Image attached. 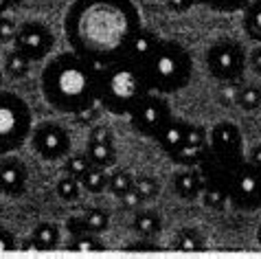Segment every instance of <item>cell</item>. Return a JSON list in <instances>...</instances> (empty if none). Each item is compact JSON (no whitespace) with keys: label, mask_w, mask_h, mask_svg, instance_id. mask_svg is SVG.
I'll list each match as a JSON object with an SVG mask.
<instances>
[{"label":"cell","mask_w":261,"mask_h":259,"mask_svg":"<svg viewBox=\"0 0 261 259\" xmlns=\"http://www.w3.org/2000/svg\"><path fill=\"white\" fill-rule=\"evenodd\" d=\"M141 27V13L132 0H75L64 18L70 51L99 68L125 57Z\"/></svg>","instance_id":"1"},{"label":"cell","mask_w":261,"mask_h":259,"mask_svg":"<svg viewBox=\"0 0 261 259\" xmlns=\"http://www.w3.org/2000/svg\"><path fill=\"white\" fill-rule=\"evenodd\" d=\"M99 66L75 51L55 55L42 70L44 101L64 114H82L95 108L99 95Z\"/></svg>","instance_id":"2"},{"label":"cell","mask_w":261,"mask_h":259,"mask_svg":"<svg viewBox=\"0 0 261 259\" xmlns=\"http://www.w3.org/2000/svg\"><path fill=\"white\" fill-rule=\"evenodd\" d=\"M149 92L143 64L121 57V60L101 66L97 101L106 112L114 117H127L132 108Z\"/></svg>","instance_id":"3"},{"label":"cell","mask_w":261,"mask_h":259,"mask_svg":"<svg viewBox=\"0 0 261 259\" xmlns=\"http://www.w3.org/2000/svg\"><path fill=\"white\" fill-rule=\"evenodd\" d=\"M143 70L149 90L161 92V95H173L187 88L193 79V60L180 42L161 38L154 53L145 60Z\"/></svg>","instance_id":"4"},{"label":"cell","mask_w":261,"mask_h":259,"mask_svg":"<svg viewBox=\"0 0 261 259\" xmlns=\"http://www.w3.org/2000/svg\"><path fill=\"white\" fill-rule=\"evenodd\" d=\"M33 130L31 108L20 95L0 88V156L16 152Z\"/></svg>","instance_id":"5"},{"label":"cell","mask_w":261,"mask_h":259,"mask_svg":"<svg viewBox=\"0 0 261 259\" xmlns=\"http://www.w3.org/2000/svg\"><path fill=\"white\" fill-rule=\"evenodd\" d=\"M248 57L242 46V42L233 38H222L213 42L206 51V68L217 82H235L242 79Z\"/></svg>","instance_id":"6"},{"label":"cell","mask_w":261,"mask_h":259,"mask_svg":"<svg viewBox=\"0 0 261 259\" xmlns=\"http://www.w3.org/2000/svg\"><path fill=\"white\" fill-rule=\"evenodd\" d=\"M127 117H129V125H132L136 134L145 136V139H154L173 114H171L169 103L163 99L161 92L149 90L147 95L132 108V112H129Z\"/></svg>","instance_id":"7"},{"label":"cell","mask_w":261,"mask_h":259,"mask_svg":"<svg viewBox=\"0 0 261 259\" xmlns=\"http://www.w3.org/2000/svg\"><path fill=\"white\" fill-rule=\"evenodd\" d=\"M228 202L237 211H257L261 209V169L244 158L228 183Z\"/></svg>","instance_id":"8"},{"label":"cell","mask_w":261,"mask_h":259,"mask_svg":"<svg viewBox=\"0 0 261 259\" xmlns=\"http://www.w3.org/2000/svg\"><path fill=\"white\" fill-rule=\"evenodd\" d=\"M31 145L44 161H60V158L70 154V134L68 130L60 123H40L31 130Z\"/></svg>","instance_id":"9"},{"label":"cell","mask_w":261,"mask_h":259,"mask_svg":"<svg viewBox=\"0 0 261 259\" xmlns=\"http://www.w3.org/2000/svg\"><path fill=\"white\" fill-rule=\"evenodd\" d=\"M13 44L20 53H24L31 62H42L44 57L53 51L55 35L44 22H24L18 27Z\"/></svg>","instance_id":"10"},{"label":"cell","mask_w":261,"mask_h":259,"mask_svg":"<svg viewBox=\"0 0 261 259\" xmlns=\"http://www.w3.org/2000/svg\"><path fill=\"white\" fill-rule=\"evenodd\" d=\"M208 149L220 156L233 158V161H244V136L242 130L230 121H220L208 132Z\"/></svg>","instance_id":"11"},{"label":"cell","mask_w":261,"mask_h":259,"mask_svg":"<svg viewBox=\"0 0 261 259\" xmlns=\"http://www.w3.org/2000/svg\"><path fill=\"white\" fill-rule=\"evenodd\" d=\"M244 161H233V158H226V156H220L208 149L206 156L202 158V163L198 165L202 178L204 183H215V185H224L228 189V183L233 178L235 169L242 165Z\"/></svg>","instance_id":"12"},{"label":"cell","mask_w":261,"mask_h":259,"mask_svg":"<svg viewBox=\"0 0 261 259\" xmlns=\"http://www.w3.org/2000/svg\"><path fill=\"white\" fill-rule=\"evenodd\" d=\"M27 165L20 158H3L0 161V187L7 196H22L27 189Z\"/></svg>","instance_id":"13"},{"label":"cell","mask_w":261,"mask_h":259,"mask_svg":"<svg viewBox=\"0 0 261 259\" xmlns=\"http://www.w3.org/2000/svg\"><path fill=\"white\" fill-rule=\"evenodd\" d=\"M171 189L176 196L185 200H195L204 189V178H202L198 167H185L173 174L171 178Z\"/></svg>","instance_id":"14"},{"label":"cell","mask_w":261,"mask_h":259,"mask_svg":"<svg viewBox=\"0 0 261 259\" xmlns=\"http://www.w3.org/2000/svg\"><path fill=\"white\" fill-rule=\"evenodd\" d=\"M187 130H189V123H187V121H182V119H173V117H171V119L163 125L161 132L154 136V139H156L158 145L163 147V152L169 156L171 152H176V149L185 143V139H187Z\"/></svg>","instance_id":"15"},{"label":"cell","mask_w":261,"mask_h":259,"mask_svg":"<svg viewBox=\"0 0 261 259\" xmlns=\"http://www.w3.org/2000/svg\"><path fill=\"white\" fill-rule=\"evenodd\" d=\"M158 42H161V38H158V33H154L151 29H145L141 27L139 31L134 33L132 42H129V48H127V55L129 60L139 62V64H145V60L154 53V48L158 46Z\"/></svg>","instance_id":"16"},{"label":"cell","mask_w":261,"mask_h":259,"mask_svg":"<svg viewBox=\"0 0 261 259\" xmlns=\"http://www.w3.org/2000/svg\"><path fill=\"white\" fill-rule=\"evenodd\" d=\"M57 244H60V226L55 222H40L31 233V244H24V248L53 250Z\"/></svg>","instance_id":"17"},{"label":"cell","mask_w":261,"mask_h":259,"mask_svg":"<svg viewBox=\"0 0 261 259\" xmlns=\"http://www.w3.org/2000/svg\"><path fill=\"white\" fill-rule=\"evenodd\" d=\"M208 145H195V143H182L176 152H171L169 158L180 167H198L202 163V158L206 156Z\"/></svg>","instance_id":"18"},{"label":"cell","mask_w":261,"mask_h":259,"mask_svg":"<svg viewBox=\"0 0 261 259\" xmlns=\"http://www.w3.org/2000/svg\"><path fill=\"white\" fill-rule=\"evenodd\" d=\"M86 156H88L90 165H97V167H103V169H110L117 163L114 143H88L86 145Z\"/></svg>","instance_id":"19"},{"label":"cell","mask_w":261,"mask_h":259,"mask_svg":"<svg viewBox=\"0 0 261 259\" xmlns=\"http://www.w3.org/2000/svg\"><path fill=\"white\" fill-rule=\"evenodd\" d=\"M134 231L139 233L143 240H151V237H156L158 233L163 231L161 215L154 213V211H141V213H136V218H134Z\"/></svg>","instance_id":"20"},{"label":"cell","mask_w":261,"mask_h":259,"mask_svg":"<svg viewBox=\"0 0 261 259\" xmlns=\"http://www.w3.org/2000/svg\"><path fill=\"white\" fill-rule=\"evenodd\" d=\"M244 31L252 42H261V0L244 7Z\"/></svg>","instance_id":"21"},{"label":"cell","mask_w":261,"mask_h":259,"mask_svg":"<svg viewBox=\"0 0 261 259\" xmlns=\"http://www.w3.org/2000/svg\"><path fill=\"white\" fill-rule=\"evenodd\" d=\"M79 185L82 189L90 191V193H101L108 189V171L103 167H97V165H90L88 169L79 178Z\"/></svg>","instance_id":"22"},{"label":"cell","mask_w":261,"mask_h":259,"mask_svg":"<svg viewBox=\"0 0 261 259\" xmlns=\"http://www.w3.org/2000/svg\"><path fill=\"white\" fill-rule=\"evenodd\" d=\"M200 196H202V202H204V206L213 209V211H222V209L228 204V189L224 185L204 183V189H202Z\"/></svg>","instance_id":"23"},{"label":"cell","mask_w":261,"mask_h":259,"mask_svg":"<svg viewBox=\"0 0 261 259\" xmlns=\"http://www.w3.org/2000/svg\"><path fill=\"white\" fill-rule=\"evenodd\" d=\"M31 60L24 55V53H20L18 48H13V51L5 57V73L13 77V79H22L29 75V70H31Z\"/></svg>","instance_id":"24"},{"label":"cell","mask_w":261,"mask_h":259,"mask_svg":"<svg viewBox=\"0 0 261 259\" xmlns=\"http://www.w3.org/2000/svg\"><path fill=\"white\" fill-rule=\"evenodd\" d=\"M134 189V176L125 169H117L112 174H108V191L112 196H117L119 200Z\"/></svg>","instance_id":"25"},{"label":"cell","mask_w":261,"mask_h":259,"mask_svg":"<svg viewBox=\"0 0 261 259\" xmlns=\"http://www.w3.org/2000/svg\"><path fill=\"white\" fill-rule=\"evenodd\" d=\"M235 101L246 112L257 110V108H261V88L257 84H242L237 90Z\"/></svg>","instance_id":"26"},{"label":"cell","mask_w":261,"mask_h":259,"mask_svg":"<svg viewBox=\"0 0 261 259\" xmlns=\"http://www.w3.org/2000/svg\"><path fill=\"white\" fill-rule=\"evenodd\" d=\"M82 220H84L86 231L95 233V235L108 231V226H110V215H108V211H103V209H88V211L82 215Z\"/></svg>","instance_id":"27"},{"label":"cell","mask_w":261,"mask_h":259,"mask_svg":"<svg viewBox=\"0 0 261 259\" xmlns=\"http://www.w3.org/2000/svg\"><path fill=\"white\" fill-rule=\"evenodd\" d=\"M173 248L176 250H202L204 248V240L193 228H182L176 235V240H173Z\"/></svg>","instance_id":"28"},{"label":"cell","mask_w":261,"mask_h":259,"mask_svg":"<svg viewBox=\"0 0 261 259\" xmlns=\"http://www.w3.org/2000/svg\"><path fill=\"white\" fill-rule=\"evenodd\" d=\"M70 250H77V253H99V250H103L106 246L97 240L95 233H82L77 237H72V242L68 244Z\"/></svg>","instance_id":"29"},{"label":"cell","mask_w":261,"mask_h":259,"mask_svg":"<svg viewBox=\"0 0 261 259\" xmlns=\"http://www.w3.org/2000/svg\"><path fill=\"white\" fill-rule=\"evenodd\" d=\"M90 167V161L86 152H77V154H70L66 158V163H64V171H66V176H72V178H82V174L86 169Z\"/></svg>","instance_id":"30"},{"label":"cell","mask_w":261,"mask_h":259,"mask_svg":"<svg viewBox=\"0 0 261 259\" xmlns=\"http://www.w3.org/2000/svg\"><path fill=\"white\" fill-rule=\"evenodd\" d=\"M57 196L62 200H66V202H72V200L79 198V191H82V185H79L77 178L72 176H64L62 180H57V187H55Z\"/></svg>","instance_id":"31"},{"label":"cell","mask_w":261,"mask_h":259,"mask_svg":"<svg viewBox=\"0 0 261 259\" xmlns=\"http://www.w3.org/2000/svg\"><path fill=\"white\" fill-rule=\"evenodd\" d=\"M134 191L139 193L143 200H154L158 193H161V185L151 176H139L134 180Z\"/></svg>","instance_id":"32"},{"label":"cell","mask_w":261,"mask_h":259,"mask_svg":"<svg viewBox=\"0 0 261 259\" xmlns=\"http://www.w3.org/2000/svg\"><path fill=\"white\" fill-rule=\"evenodd\" d=\"M248 3H252V0H204L202 5H206L208 9H213L217 13H235V11H242Z\"/></svg>","instance_id":"33"},{"label":"cell","mask_w":261,"mask_h":259,"mask_svg":"<svg viewBox=\"0 0 261 259\" xmlns=\"http://www.w3.org/2000/svg\"><path fill=\"white\" fill-rule=\"evenodd\" d=\"M18 27L11 18H0V44H9L16 38Z\"/></svg>","instance_id":"34"},{"label":"cell","mask_w":261,"mask_h":259,"mask_svg":"<svg viewBox=\"0 0 261 259\" xmlns=\"http://www.w3.org/2000/svg\"><path fill=\"white\" fill-rule=\"evenodd\" d=\"M239 86H242V79H235V82H222V90H220L222 103H233L235 101Z\"/></svg>","instance_id":"35"},{"label":"cell","mask_w":261,"mask_h":259,"mask_svg":"<svg viewBox=\"0 0 261 259\" xmlns=\"http://www.w3.org/2000/svg\"><path fill=\"white\" fill-rule=\"evenodd\" d=\"M88 143H114V134L110 127L106 125H97L90 130L88 134Z\"/></svg>","instance_id":"36"},{"label":"cell","mask_w":261,"mask_h":259,"mask_svg":"<svg viewBox=\"0 0 261 259\" xmlns=\"http://www.w3.org/2000/svg\"><path fill=\"white\" fill-rule=\"evenodd\" d=\"M18 248V242L9 231L0 228V253H9V250H16Z\"/></svg>","instance_id":"37"},{"label":"cell","mask_w":261,"mask_h":259,"mask_svg":"<svg viewBox=\"0 0 261 259\" xmlns=\"http://www.w3.org/2000/svg\"><path fill=\"white\" fill-rule=\"evenodd\" d=\"M66 228H68L70 237H77V235L86 233V226H84V220H82V215H70V218L66 220Z\"/></svg>","instance_id":"38"},{"label":"cell","mask_w":261,"mask_h":259,"mask_svg":"<svg viewBox=\"0 0 261 259\" xmlns=\"http://www.w3.org/2000/svg\"><path fill=\"white\" fill-rule=\"evenodd\" d=\"M167 7H169V11H173V13H185L191 9V3L189 0H167Z\"/></svg>","instance_id":"39"},{"label":"cell","mask_w":261,"mask_h":259,"mask_svg":"<svg viewBox=\"0 0 261 259\" xmlns=\"http://www.w3.org/2000/svg\"><path fill=\"white\" fill-rule=\"evenodd\" d=\"M248 64H250V68L255 70L257 75H261V46H257L255 51L250 53V57H248Z\"/></svg>","instance_id":"40"},{"label":"cell","mask_w":261,"mask_h":259,"mask_svg":"<svg viewBox=\"0 0 261 259\" xmlns=\"http://www.w3.org/2000/svg\"><path fill=\"white\" fill-rule=\"evenodd\" d=\"M121 200H123V204H125V206H129V209L139 206V204L143 202V198H141V196H139V193H136L134 189H132V191H129V193H125V196H123Z\"/></svg>","instance_id":"41"},{"label":"cell","mask_w":261,"mask_h":259,"mask_svg":"<svg viewBox=\"0 0 261 259\" xmlns=\"http://www.w3.org/2000/svg\"><path fill=\"white\" fill-rule=\"evenodd\" d=\"M125 250H161V246L158 244H147V242H136L125 246Z\"/></svg>","instance_id":"42"},{"label":"cell","mask_w":261,"mask_h":259,"mask_svg":"<svg viewBox=\"0 0 261 259\" xmlns=\"http://www.w3.org/2000/svg\"><path fill=\"white\" fill-rule=\"evenodd\" d=\"M248 163H252L255 167L261 169V143H259V145H255V147H252L250 152H248Z\"/></svg>","instance_id":"43"},{"label":"cell","mask_w":261,"mask_h":259,"mask_svg":"<svg viewBox=\"0 0 261 259\" xmlns=\"http://www.w3.org/2000/svg\"><path fill=\"white\" fill-rule=\"evenodd\" d=\"M5 3H7V5H9V7H18V5H22V3H24V0H5Z\"/></svg>","instance_id":"44"},{"label":"cell","mask_w":261,"mask_h":259,"mask_svg":"<svg viewBox=\"0 0 261 259\" xmlns=\"http://www.w3.org/2000/svg\"><path fill=\"white\" fill-rule=\"evenodd\" d=\"M189 3H191V7H193V5H202L204 0H189Z\"/></svg>","instance_id":"45"},{"label":"cell","mask_w":261,"mask_h":259,"mask_svg":"<svg viewBox=\"0 0 261 259\" xmlns=\"http://www.w3.org/2000/svg\"><path fill=\"white\" fill-rule=\"evenodd\" d=\"M257 242H259V246H261V226H259V231H257Z\"/></svg>","instance_id":"46"},{"label":"cell","mask_w":261,"mask_h":259,"mask_svg":"<svg viewBox=\"0 0 261 259\" xmlns=\"http://www.w3.org/2000/svg\"><path fill=\"white\" fill-rule=\"evenodd\" d=\"M0 84H3V73H0Z\"/></svg>","instance_id":"47"},{"label":"cell","mask_w":261,"mask_h":259,"mask_svg":"<svg viewBox=\"0 0 261 259\" xmlns=\"http://www.w3.org/2000/svg\"><path fill=\"white\" fill-rule=\"evenodd\" d=\"M0 193H3V187H0Z\"/></svg>","instance_id":"48"},{"label":"cell","mask_w":261,"mask_h":259,"mask_svg":"<svg viewBox=\"0 0 261 259\" xmlns=\"http://www.w3.org/2000/svg\"><path fill=\"white\" fill-rule=\"evenodd\" d=\"M0 18H3V13H0Z\"/></svg>","instance_id":"49"}]
</instances>
